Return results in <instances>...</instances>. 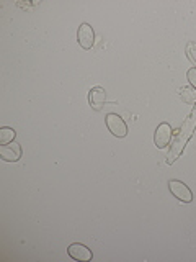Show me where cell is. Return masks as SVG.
<instances>
[{
    "instance_id": "6da1fadb",
    "label": "cell",
    "mask_w": 196,
    "mask_h": 262,
    "mask_svg": "<svg viewBox=\"0 0 196 262\" xmlns=\"http://www.w3.org/2000/svg\"><path fill=\"white\" fill-rule=\"evenodd\" d=\"M196 128V110H193L190 115H188V118L183 121L182 128L178 129V133L174 136L170 143V149H168V154H167V162L168 164H174L178 158L180 154L183 152L185 146L190 141V138L193 136V131Z\"/></svg>"
},
{
    "instance_id": "277c9868",
    "label": "cell",
    "mask_w": 196,
    "mask_h": 262,
    "mask_svg": "<svg viewBox=\"0 0 196 262\" xmlns=\"http://www.w3.org/2000/svg\"><path fill=\"white\" fill-rule=\"evenodd\" d=\"M77 41L84 49H90L95 45V31L88 23H82L77 31Z\"/></svg>"
},
{
    "instance_id": "5b68a950",
    "label": "cell",
    "mask_w": 196,
    "mask_h": 262,
    "mask_svg": "<svg viewBox=\"0 0 196 262\" xmlns=\"http://www.w3.org/2000/svg\"><path fill=\"white\" fill-rule=\"evenodd\" d=\"M67 254L74 260H79V262H88V260H92V257H93V252L90 251L87 246L80 244V243L70 244L69 249H67Z\"/></svg>"
},
{
    "instance_id": "ba28073f",
    "label": "cell",
    "mask_w": 196,
    "mask_h": 262,
    "mask_svg": "<svg viewBox=\"0 0 196 262\" xmlns=\"http://www.w3.org/2000/svg\"><path fill=\"white\" fill-rule=\"evenodd\" d=\"M88 103H90V106H92L93 110L100 112L103 108V105L106 103V92H105V89L95 87V89L90 90V94H88Z\"/></svg>"
},
{
    "instance_id": "52a82bcc",
    "label": "cell",
    "mask_w": 196,
    "mask_h": 262,
    "mask_svg": "<svg viewBox=\"0 0 196 262\" xmlns=\"http://www.w3.org/2000/svg\"><path fill=\"white\" fill-rule=\"evenodd\" d=\"M172 126L168 125V123H160V125L157 126V129H155V133H154V143L157 147H165L168 143H170V139H172Z\"/></svg>"
},
{
    "instance_id": "8fae6325",
    "label": "cell",
    "mask_w": 196,
    "mask_h": 262,
    "mask_svg": "<svg viewBox=\"0 0 196 262\" xmlns=\"http://www.w3.org/2000/svg\"><path fill=\"white\" fill-rule=\"evenodd\" d=\"M186 54L190 57V61L193 64H196V43H190L186 48Z\"/></svg>"
},
{
    "instance_id": "7a4b0ae2",
    "label": "cell",
    "mask_w": 196,
    "mask_h": 262,
    "mask_svg": "<svg viewBox=\"0 0 196 262\" xmlns=\"http://www.w3.org/2000/svg\"><path fill=\"white\" fill-rule=\"evenodd\" d=\"M105 123H106V128L110 129V133L116 138H125L128 135V125L126 121L122 120L119 115L116 113H108L105 118Z\"/></svg>"
},
{
    "instance_id": "8992f818",
    "label": "cell",
    "mask_w": 196,
    "mask_h": 262,
    "mask_svg": "<svg viewBox=\"0 0 196 262\" xmlns=\"http://www.w3.org/2000/svg\"><path fill=\"white\" fill-rule=\"evenodd\" d=\"M21 146L18 143H10V144H4L0 146V158L7 162H16L21 158Z\"/></svg>"
},
{
    "instance_id": "7c38bea8",
    "label": "cell",
    "mask_w": 196,
    "mask_h": 262,
    "mask_svg": "<svg viewBox=\"0 0 196 262\" xmlns=\"http://www.w3.org/2000/svg\"><path fill=\"white\" fill-rule=\"evenodd\" d=\"M186 77H188V82H190V85L196 90V68H191L190 71H188Z\"/></svg>"
},
{
    "instance_id": "30bf717a",
    "label": "cell",
    "mask_w": 196,
    "mask_h": 262,
    "mask_svg": "<svg viewBox=\"0 0 196 262\" xmlns=\"http://www.w3.org/2000/svg\"><path fill=\"white\" fill-rule=\"evenodd\" d=\"M180 97H182V100L188 105L196 103V90L194 89L183 87L182 90H180Z\"/></svg>"
},
{
    "instance_id": "3957f363",
    "label": "cell",
    "mask_w": 196,
    "mask_h": 262,
    "mask_svg": "<svg viewBox=\"0 0 196 262\" xmlns=\"http://www.w3.org/2000/svg\"><path fill=\"white\" fill-rule=\"evenodd\" d=\"M168 188H170L172 195H174L177 200L183 202V203H191L193 202V192L190 190V187H188L186 184L180 182V180H170Z\"/></svg>"
},
{
    "instance_id": "9c48e42d",
    "label": "cell",
    "mask_w": 196,
    "mask_h": 262,
    "mask_svg": "<svg viewBox=\"0 0 196 262\" xmlns=\"http://www.w3.org/2000/svg\"><path fill=\"white\" fill-rule=\"evenodd\" d=\"M15 136H16V131L13 128H8V126L0 128V144H2V146L13 143Z\"/></svg>"
},
{
    "instance_id": "4fadbf2b",
    "label": "cell",
    "mask_w": 196,
    "mask_h": 262,
    "mask_svg": "<svg viewBox=\"0 0 196 262\" xmlns=\"http://www.w3.org/2000/svg\"><path fill=\"white\" fill-rule=\"evenodd\" d=\"M194 110H196V106H194Z\"/></svg>"
}]
</instances>
